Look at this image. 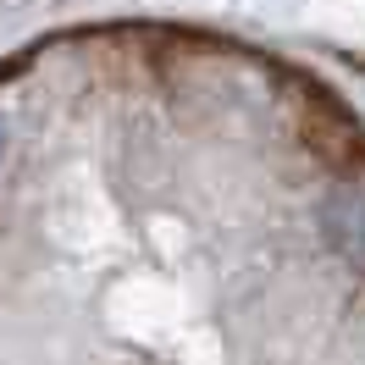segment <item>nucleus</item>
Returning <instances> with one entry per match:
<instances>
[{
  "instance_id": "f257e3e1",
  "label": "nucleus",
  "mask_w": 365,
  "mask_h": 365,
  "mask_svg": "<svg viewBox=\"0 0 365 365\" xmlns=\"http://www.w3.org/2000/svg\"><path fill=\"white\" fill-rule=\"evenodd\" d=\"M321 238L349 272L365 277V188L360 182H343L321 200Z\"/></svg>"
},
{
  "instance_id": "f03ea898",
  "label": "nucleus",
  "mask_w": 365,
  "mask_h": 365,
  "mask_svg": "<svg viewBox=\"0 0 365 365\" xmlns=\"http://www.w3.org/2000/svg\"><path fill=\"white\" fill-rule=\"evenodd\" d=\"M0 150H6V128H0Z\"/></svg>"
}]
</instances>
